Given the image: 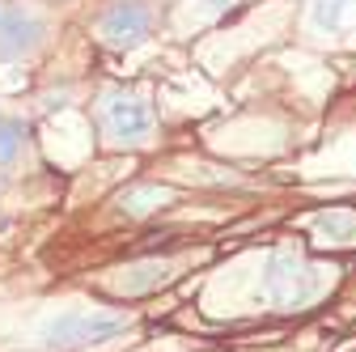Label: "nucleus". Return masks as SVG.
I'll return each mask as SVG.
<instances>
[{"label":"nucleus","mask_w":356,"mask_h":352,"mask_svg":"<svg viewBox=\"0 0 356 352\" xmlns=\"http://www.w3.org/2000/svg\"><path fill=\"white\" fill-rule=\"evenodd\" d=\"M127 327V314H94V310H68L42 327V339L51 348H85V344H106Z\"/></svg>","instance_id":"f257e3e1"},{"label":"nucleus","mask_w":356,"mask_h":352,"mask_svg":"<svg viewBox=\"0 0 356 352\" xmlns=\"http://www.w3.org/2000/svg\"><path fill=\"white\" fill-rule=\"evenodd\" d=\"M149 26H153V9L145 0H115L98 17V38L111 51H127V47H136V42L149 38Z\"/></svg>","instance_id":"f03ea898"},{"label":"nucleus","mask_w":356,"mask_h":352,"mask_svg":"<svg viewBox=\"0 0 356 352\" xmlns=\"http://www.w3.org/2000/svg\"><path fill=\"white\" fill-rule=\"evenodd\" d=\"M102 119H106V131L119 141H145L153 131V111L140 98H111L102 106Z\"/></svg>","instance_id":"7ed1b4c3"},{"label":"nucleus","mask_w":356,"mask_h":352,"mask_svg":"<svg viewBox=\"0 0 356 352\" xmlns=\"http://www.w3.org/2000/svg\"><path fill=\"white\" fill-rule=\"evenodd\" d=\"M42 38V22L34 13H22V9H9L0 13V60H22L38 47Z\"/></svg>","instance_id":"20e7f679"},{"label":"nucleus","mask_w":356,"mask_h":352,"mask_svg":"<svg viewBox=\"0 0 356 352\" xmlns=\"http://www.w3.org/2000/svg\"><path fill=\"white\" fill-rule=\"evenodd\" d=\"M22 141H26V127L17 119H0V166H9L17 157Z\"/></svg>","instance_id":"39448f33"}]
</instances>
